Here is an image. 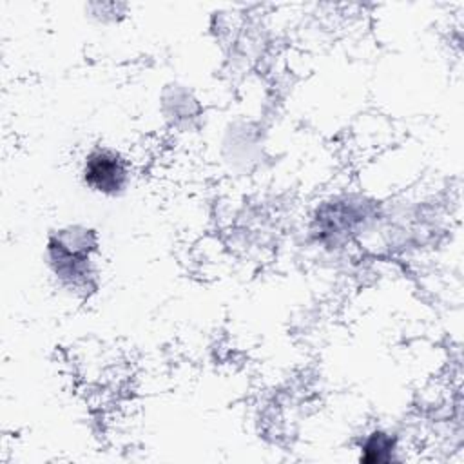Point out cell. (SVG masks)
Here are the masks:
<instances>
[{
    "instance_id": "1",
    "label": "cell",
    "mask_w": 464,
    "mask_h": 464,
    "mask_svg": "<svg viewBox=\"0 0 464 464\" xmlns=\"http://www.w3.org/2000/svg\"><path fill=\"white\" fill-rule=\"evenodd\" d=\"M85 183L103 194H116L127 183V167L120 154L100 149L89 154L83 165Z\"/></svg>"
},
{
    "instance_id": "2",
    "label": "cell",
    "mask_w": 464,
    "mask_h": 464,
    "mask_svg": "<svg viewBox=\"0 0 464 464\" xmlns=\"http://www.w3.org/2000/svg\"><path fill=\"white\" fill-rule=\"evenodd\" d=\"M393 453V439L388 433L373 431L362 444L361 460L364 462H388Z\"/></svg>"
}]
</instances>
